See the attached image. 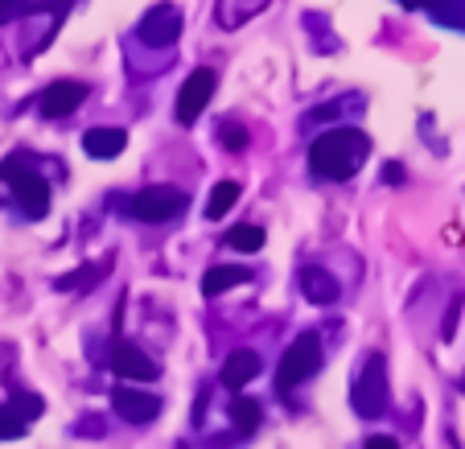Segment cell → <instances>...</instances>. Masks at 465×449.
I'll list each match as a JSON object with an SVG mask.
<instances>
[{
    "label": "cell",
    "mask_w": 465,
    "mask_h": 449,
    "mask_svg": "<svg viewBox=\"0 0 465 449\" xmlns=\"http://www.w3.org/2000/svg\"><path fill=\"white\" fill-rule=\"evenodd\" d=\"M371 141L359 128H330L309 145V169L317 177H330V182H346V177L359 174V165L367 161Z\"/></svg>",
    "instance_id": "1"
},
{
    "label": "cell",
    "mask_w": 465,
    "mask_h": 449,
    "mask_svg": "<svg viewBox=\"0 0 465 449\" xmlns=\"http://www.w3.org/2000/svg\"><path fill=\"white\" fill-rule=\"evenodd\" d=\"M0 177L13 185V195H17L21 211H25L29 219H42V215L50 211V185H45L42 174H34V169L21 165V157L5 161V165H0Z\"/></svg>",
    "instance_id": "2"
},
{
    "label": "cell",
    "mask_w": 465,
    "mask_h": 449,
    "mask_svg": "<svg viewBox=\"0 0 465 449\" xmlns=\"http://www.w3.org/2000/svg\"><path fill=\"white\" fill-rule=\"evenodd\" d=\"M317 367H322V343H317V334H301L297 343L284 351L281 371H276V388H281V392H292L297 384L313 379Z\"/></svg>",
    "instance_id": "3"
},
{
    "label": "cell",
    "mask_w": 465,
    "mask_h": 449,
    "mask_svg": "<svg viewBox=\"0 0 465 449\" xmlns=\"http://www.w3.org/2000/svg\"><path fill=\"white\" fill-rule=\"evenodd\" d=\"M354 413L359 416H383L387 413V371H383V354H371L362 363L359 379H354Z\"/></svg>",
    "instance_id": "4"
},
{
    "label": "cell",
    "mask_w": 465,
    "mask_h": 449,
    "mask_svg": "<svg viewBox=\"0 0 465 449\" xmlns=\"http://www.w3.org/2000/svg\"><path fill=\"white\" fill-rule=\"evenodd\" d=\"M185 206H190L185 190H177V185H149V190H141V195L132 198L128 211H132V219H141V223H169Z\"/></svg>",
    "instance_id": "5"
},
{
    "label": "cell",
    "mask_w": 465,
    "mask_h": 449,
    "mask_svg": "<svg viewBox=\"0 0 465 449\" xmlns=\"http://www.w3.org/2000/svg\"><path fill=\"white\" fill-rule=\"evenodd\" d=\"M214 71H193L190 79L182 83V91H177V124H193L198 115H203V107L211 104V95H214Z\"/></svg>",
    "instance_id": "6"
},
{
    "label": "cell",
    "mask_w": 465,
    "mask_h": 449,
    "mask_svg": "<svg viewBox=\"0 0 465 449\" xmlns=\"http://www.w3.org/2000/svg\"><path fill=\"white\" fill-rule=\"evenodd\" d=\"M83 99H87V83L58 79V83H50V87L42 91V99H37V112H42L45 120H62V115L79 112Z\"/></svg>",
    "instance_id": "7"
},
{
    "label": "cell",
    "mask_w": 465,
    "mask_h": 449,
    "mask_svg": "<svg viewBox=\"0 0 465 449\" xmlns=\"http://www.w3.org/2000/svg\"><path fill=\"white\" fill-rule=\"evenodd\" d=\"M112 371L120 379H132V384H153L161 375V367L141 351L136 343H115L112 351Z\"/></svg>",
    "instance_id": "8"
},
{
    "label": "cell",
    "mask_w": 465,
    "mask_h": 449,
    "mask_svg": "<svg viewBox=\"0 0 465 449\" xmlns=\"http://www.w3.org/2000/svg\"><path fill=\"white\" fill-rule=\"evenodd\" d=\"M136 37H141L144 45H173L177 37H182V13H177L173 5H157V9L141 21Z\"/></svg>",
    "instance_id": "9"
},
{
    "label": "cell",
    "mask_w": 465,
    "mask_h": 449,
    "mask_svg": "<svg viewBox=\"0 0 465 449\" xmlns=\"http://www.w3.org/2000/svg\"><path fill=\"white\" fill-rule=\"evenodd\" d=\"M112 404L128 424H149V421H157V413H161V400L153 396V392L128 388V384L112 392Z\"/></svg>",
    "instance_id": "10"
},
{
    "label": "cell",
    "mask_w": 465,
    "mask_h": 449,
    "mask_svg": "<svg viewBox=\"0 0 465 449\" xmlns=\"http://www.w3.org/2000/svg\"><path fill=\"white\" fill-rule=\"evenodd\" d=\"M83 149H87V157H95V161H112L128 149V133H124V128H87Z\"/></svg>",
    "instance_id": "11"
},
{
    "label": "cell",
    "mask_w": 465,
    "mask_h": 449,
    "mask_svg": "<svg viewBox=\"0 0 465 449\" xmlns=\"http://www.w3.org/2000/svg\"><path fill=\"white\" fill-rule=\"evenodd\" d=\"M260 375V354L255 351H231L227 354V363H223V384H227L231 392H239V388H247L252 379Z\"/></svg>",
    "instance_id": "12"
},
{
    "label": "cell",
    "mask_w": 465,
    "mask_h": 449,
    "mask_svg": "<svg viewBox=\"0 0 465 449\" xmlns=\"http://www.w3.org/2000/svg\"><path fill=\"white\" fill-rule=\"evenodd\" d=\"M301 293H305L313 305H334L338 301V281L325 268H305L301 273Z\"/></svg>",
    "instance_id": "13"
},
{
    "label": "cell",
    "mask_w": 465,
    "mask_h": 449,
    "mask_svg": "<svg viewBox=\"0 0 465 449\" xmlns=\"http://www.w3.org/2000/svg\"><path fill=\"white\" fill-rule=\"evenodd\" d=\"M247 281H252V273H247V268L219 264V268H211V273L203 276V293H206V297H219V293L235 289V284H247Z\"/></svg>",
    "instance_id": "14"
},
{
    "label": "cell",
    "mask_w": 465,
    "mask_h": 449,
    "mask_svg": "<svg viewBox=\"0 0 465 449\" xmlns=\"http://www.w3.org/2000/svg\"><path fill=\"white\" fill-rule=\"evenodd\" d=\"M235 203H239V182H219L211 190V203H206V219H223Z\"/></svg>",
    "instance_id": "15"
},
{
    "label": "cell",
    "mask_w": 465,
    "mask_h": 449,
    "mask_svg": "<svg viewBox=\"0 0 465 449\" xmlns=\"http://www.w3.org/2000/svg\"><path fill=\"white\" fill-rule=\"evenodd\" d=\"M231 421H235L239 433H255L260 429V404L247 396H235L231 400Z\"/></svg>",
    "instance_id": "16"
},
{
    "label": "cell",
    "mask_w": 465,
    "mask_h": 449,
    "mask_svg": "<svg viewBox=\"0 0 465 449\" xmlns=\"http://www.w3.org/2000/svg\"><path fill=\"white\" fill-rule=\"evenodd\" d=\"M227 247H235V252H260V247H263V231L252 227V223H239V227L227 231Z\"/></svg>",
    "instance_id": "17"
},
{
    "label": "cell",
    "mask_w": 465,
    "mask_h": 449,
    "mask_svg": "<svg viewBox=\"0 0 465 449\" xmlns=\"http://www.w3.org/2000/svg\"><path fill=\"white\" fill-rule=\"evenodd\" d=\"M9 413L17 416L21 424H25V421H34V416L45 413V400L34 396V392H17V396H13V404H9Z\"/></svg>",
    "instance_id": "18"
},
{
    "label": "cell",
    "mask_w": 465,
    "mask_h": 449,
    "mask_svg": "<svg viewBox=\"0 0 465 449\" xmlns=\"http://www.w3.org/2000/svg\"><path fill=\"white\" fill-rule=\"evenodd\" d=\"M219 136H223V149H231V153H239V149H247V128L243 124H223L219 128Z\"/></svg>",
    "instance_id": "19"
},
{
    "label": "cell",
    "mask_w": 465,
    "mask_h": 449,
    "mask_svg": "<svg viewBox=\"0 0 465 449\" xmlns=\"http://www.w3.org/2000/svg\"><path fill=\"white\" fill-rule=\"evenodd\" d=\"M21 433H25V424H21L17 416L5 408V413H0V441H13V437H21Z\"/></svg>",
    "instance_id": "20"
},
{
    "label": "cell",
    "mask_w": 465,
    "mask_h": 449,
    "mask_svg": "<svg viewBox=\"0 0 465 449\" xmlns=\"http://www.w3.org/2000/svg\"><path fill=\"white\" fill-rule=\"evenodd\" d=\"M457 314H461V297H457L453 305H449V314H445V330H440L445 338H453V330H457Z\"/></svg>",
    "instance_id": "21"
},
{
    "label": "cell",
    "mask_w": 465,
    "mask_h": 449,
    "mask_svg": "<svg viewBox=\"0 0 465 449\" xmlns=\"http://www.w3.org/2000/svg\"><path fill=\"white\" fill-rule=\"evenodd\" d=\"M362 449H400V441L395 437H367V445Z\"/></svg>",
    "instance_id": "22"
},
{
    "label": "cell",
    "mask_w": 465,
    "mask_h": 449,
    "mask_svg": "<svg viewBox=\"0 0 465 449\" xmlns=\"http://www.w3.org/2000/svg\"><path fill=\"white\" fill-rule=\"evenodd\" d=\"M400 177H404V169H400V165L391 161V165H387V182H400Z\"/></svg>",
    "instance_id": "23"
},
{
    "label": "cell",
    "mask_w": 465,
    "mask_h": 449,
    "mask_svg": "<svg viewBox=\"0 0 465 449\" xmlns=\"http://www.w3.org/2000/svg\"><path fill=\"white\" fill-rule=\"evenodd\" d=\"M408 9H424V5H440V0H404Z\"/></svg>",
    "instance_id": "24"
},
{
    "label": "cell",
    "mask_w": 465,
    "mask_h": 449,
    "mask_svg": "<svg viewBox=\"0 0 465 449\" xmlns=\"http://www.w3.org/2000/svg\"><path fill=\"white\" fill-rule=\"evenodd\" d=\"M13 5H21V0H0V9H13Z\"/></svg>",
    "instance_id": "25"
}]
</instances>
